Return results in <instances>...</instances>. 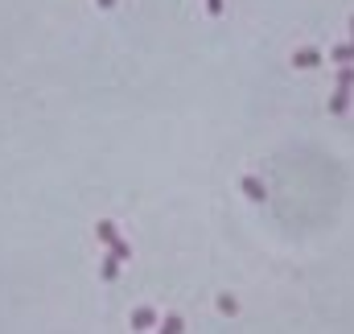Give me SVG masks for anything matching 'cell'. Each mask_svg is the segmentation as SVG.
I'll use <instances>...</instances> for the list:
<instances>
[]
</instances>
